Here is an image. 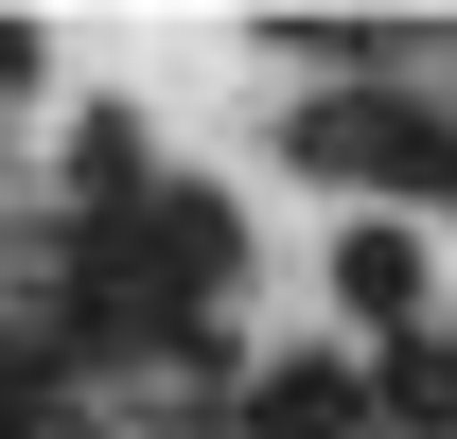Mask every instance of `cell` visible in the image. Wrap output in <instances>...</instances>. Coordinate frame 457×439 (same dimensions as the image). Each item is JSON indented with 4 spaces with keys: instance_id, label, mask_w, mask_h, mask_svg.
<instances>
[{
    "instance_id": "obj_1",
    "label": "cell",
    "mask_w": 457,
    "mask_h": 439,
    "mask_svg": "<svg viewBox=\"0 0 457 439\" xmlns=\"http://www.w3.org/2000/svg\"><path fill=\"white\" fill-rule=\"evenodd\" d=\"M317 159H352V176H422V194H457V141H440V123H404V106H352V123H317Z\"/></svg>"
},
{
    "instance_id": "obj_2",
    "label": "cell",
    "mask_w": 457,
    "mask_h": 439,
    "mask_svg": "<svg viewBox=\"0 0 457 439\" xmlns=\"http://www.w3.org/2000/svg\"><path fill=\"white\" fill-rule=\"evenodd\" d=\"M335 299L370 334H422V246H404V228H352V246H335Z\"/></svg>"
},
{
    "instance_id": "obj_3",
    "label": "cell",
    "mask_w": 457,
    "mask_h": 439,
    "mask_svg": "<svg viewBox=\"0 0 457 439\" xmlns=\"http://www.w3.org/2000/svg\"><path fill=\"white\" fill-rule=\"evenodd\" d=\"M387 422H404V439H457V352H440V334L387 352Z\"/></svg>"
},
{
    "instance_id": "obj_4",
    "label": "cell",
    "mask_w": 457,
    "mask_h": 439,
    "mask_svg": "<svg viewBox=\"0 0 457 439\" xmlns=\"http://www.w3.org/2000/svg\"><path fill=\"white\" fill-rule=\"evenodd\" d=\"M264 439H352V386L335 369H282L264 386Z\"/></svg>"
}]
</instances>
